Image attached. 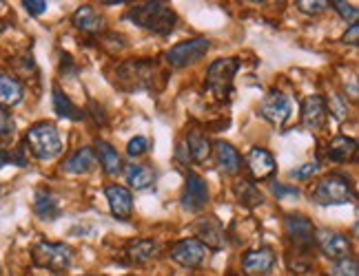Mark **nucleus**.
Masks as SVG:
<instances>
[{
    "label": "nucleus",
    "instance_id": "nucleus-1",
    "mask_svg": "<svg viewBox=\"0 0 359 276\" xmlns=\"http://www.w3.org/2000/svg\"><path fill=\"white\" fill-rule=\"evenodd\" d=\"M158 80L164 84V73L160 71V67L151 60H126L120 62L115 67V77L113 84L120 91H126V93H133V91H158L162 89L158 84Z\"/></svg>",
    "mask_w": 359,
    "mask_h": 276
},
{
    "label": "nucleus",
    "instance_id": "nucleus-2",
    "mask_svg": "<svg viewBox=\"0 0 359 276\" xmlns=\"http://www.w3.org/2000/svg\"><path fill=\"white\" fill-rule=\"evenodd\" d=\"M129 20H133L138 27L149 29L158 36H169L175 29L177 16L166 3H145L129 11Z\"/></svg>",
    "mask_w": 359,
    "mask_h": 276
},
{
    "label": "nucleus",
    "instance_id": "nucleus-3",
    "mask_svg": "<svg viewBox=\"0 0 359 276\" xmlns=\"http://www.w3.org/2000/svg\"><path fill=\"white\" fill-rule=\"evenodd\" d=\"M27 146L41 162H51L62 153V139L51 122H38L27 130Z\"/></svg>",
    "mask_w": 359,
    "mask_h": 276
},
{
    "label": "nucleus",
    "instance_id": "nucleus-4",
    "mask_svg": "<svg viewBox=\"0 0 359 276\" xmlns=\"http://www.w3.org/2000/svg\"><path fill=\"white\" fill-rule=\"evenodd\" d=\"M311 197L319 206H344L355 199V192H353V183L344 175L330 173L319 179Z\"/></svg>",
    "mask_w": 359,
    "mask_h": 276
},
{
    "label": "nucleus",
    "instance_id": "nucleus-5",
    "mask_svg": "<svg viewBox=\"0 0 359 276\" xmlns=\"http://www.w3.org/2000/svg\"><path fill=\"white\" fill-rule=\"evenodd\" d=\"M31 261L36 268L49 270L54 274H60L71 268L73 263V250L65 243H49V241H41L36 243L31 250Z\"/></svg>",
    "mask_w": 359,
    "mask_h": 276
},
{
    "label": "nucleus",
    "instance_id": "nucleus-6",
    "mask_svg": "<svg viewBox=\"0 0 359 276\" xmlns=\"http://www.w3.org/2000/svg\"><path fill=\"white\" fill-rule=\"evenodd\" d=\"M240 69L237 58L215 60L207 71V89L215 100H226L233 91V77Z\"/></svg>",
    "mask_w": 359,
    "mask_h": 276
},
{
    "label": "nucleus",
    "instance_id": "nucleus-7",
    "mask_svg": "<svg viewBox=\"0 0 359 276\" xmlns=\"http://www.w3.org/2000/svg\"><path fill=\"white\" fill-rule=\"evenodd\" d=\"M211 43L207 38H189V40H182L173 45L169 51H166V64L173 69H184L189 64H196L200 62L204 56L209 54Z\"/></svg>",
    "mask_w": 359,
    "mask_h": 276
},
{
    "label": "nucleus",
    "instance_id": "nucleus-8",
    "mask_svg": "<svg viewBox=\"0 0 359 276\" xmlns=\"http://www.w3.org/2000/svg\"><path fill=\"white\" fill-rule=\"evenodd\" d=\"M260 115L266 122H271L273 126L281 128L293 115L291 100L284 93H279V91H271L268 95H264V100L260 104Z\"/></svg>",
    "mask_w": 359,
    "mask_h": 276
},
{
    "label": "nucleus",
    "instance_id": "nucleus-9",
    "mask_svg": "<svg viewBox=\"0 0 359 276\" xmlns=\"http://www.w3.org/2000/svg\"><path fill=\"white\" fill-rule=\"evenodd\" d=\"M315 243L322 250V254L330 261H342L351 256V239L335 230H319L315 232Z\"/></svg>",
    "mask_w": 359,
    "mask_h": 276
},
{
    "label": "nucleus",
    "instance_id": "nucleus-10",
    "mask_svg": "<svg viewBox=\"0 0 359 276\" xmlns=\"http://www.w3.org/2000/svg\"><path fill=\"white\" fill-rule=\"evenodd\" d=\"M180 201H182V208L186 210V213H200V210L209 204V186H207V181H204L196 173H189Z\"/></svg>",
    "mask_w": 359,
    "mask_h": 276
},
{
    "label": "nucleus",
    "instance_id": "nucleus-11",
    "mask_svg": "<svg viewBox=\"0 0 359 276\" xmlns=\"http://www.w3.org/2000/svg\"><path fill=\"white\" fill-rule=\"evenodd\" d=\"M196 234H198V241L204 247H211V250H222L226 243V232L224 226L220 223V219L209 215V217H200L196 223Z\"/></svg>",
    "mask_w": 359,
    "mask_h": 276
},
{
    "label": "nucleus",
    "instance_id": "nucleus-12",
    "mask_svg": "<svg viewBox=\"0 0 359 276\" xmlns=\"http://www.w3.org/2000/svg\"><path fill=\"white\" fill-rule=\"evenodd\" d=\"M275 266V252L273 247H255L242 256V270L249 276H266Z\"/></svg>",
    "mask_w": 359,
    "mask_h": 276
},
{
    "label": "nucleus",
    "instance_id": "nucleus-13",
    "mask_svg": "<svg viewBox=\"0 0 359 276\" xmlns=\"http://www.w3.org/2000/svg\"><path fill=\"white\" fill-rule=\"evenodd\" d=\"M284 228H286L288 239L295 243V247L306 250V247L313 245V241H315V228H313V223L306 219L304 215H286Z\"/></svg>",
    "mask_w": 359,
    "mask_h": 276
},
{
    "label": "nucleus",
    "instance_id": "nucleus-14",
    "mask_svg": "<svg viewBox=\"0 0 359 276\" xmlns=\"http://www.w3.org/2000/svg\"><path fill=\"white\" fill-rule=\"evenodd\" d=\"M207 256V247L198 239H182L171 247V259L182 268H198Z\"/></svg>",
    "mask_w": 359,
    "mask_h": 276
},
{
    "label": "nucleus",
    "instance_id": "nucleus-15",
    "mask_svg": "<svg viewBox=\"0 0 359 276\" xmlns=\"http://www.w3.org/2000/svg\"><path fill=\"white\" fill-rule=\"evenodd\" d=\"M328 122V107L322 95H309L302 104V124L309 130H322Z\"/></svg>",
    "mask_w": 359,
    "mask_h": 276
},
{
    "label": "nucleus",
    "instance_id": "nucleus-16",
    "mask_svg": "<svg viewBox=\"0 0 359 276\" xmlns=\"http://www.w3.org/2000/svg\"><path fill=\"white\" fill-rule=\"evenodd\" d=\"M107 194V201H109V208H111V215L120 221H129L131 215H133V194L129 188L124 186H118V183H113V186H107L105 190Z\"/></svg>",
    "mask_w": 359,
    "mask_h": 276
},
{
    "label": "nucleus",
    "instance_id": "nucleus-17",
    "mask_svg": "<svg viewBox=\"0 0 359 276\" xmlns=\"http://www.w3.org/2000/svg\"><path fill=\"white\" fill-rule=\"evenodd\" d=\"M247 168H249V173H251V177L255 181H262V179H268V177L275 173L277 164L273 160V155L268 153L266 148L255 146L247 155Z\"/></svg>",
    "mask_w": 359,
    "mask_h": 276
},
{
    "label": "nucleus",
    "instance_id": "nucleus-18",
    "mask_svg": "<svg viewBox=\"0 0 359 276\" xmlns=\"http://www.w3.org/2000/svg\"><path fill=\"white\" fill-rule=\"evenodd\" d=\"M71 22H73L75 29H80L85 33H100L102 24H105L102 16L96 11V7H91V5H82V7L75 9Z\"/></svg>",
    "mask_w": 359,
    "mask_h": 276
},
{
    "label": "nucleus",
    "instance_id": "nucleus-19",
    "mask_svg": "<svg viewBox=\"0 0 359 276\" xmlns=\"http://www.w3.org/2000/svg\"><path fill=\"white\" fill-rule=\"evenodd\" d=\"M326 155H328L330 162H337V164L351 162V160H355V155H357V141L353 137H346V135L332 137L328 141Z\"/></svg>",
    "mask_w": 359,
    "mask_h": 276
},
{
    "label": "nucleus",
    "instance_id": "nucleus-20",
    "mask_svg": "<svg viewBox=\"0 0 359 276\" xmlns=\"http://www.w3.org/2000/svg\"><path fill=\"white\" fill-rule=\"evenodd\" d=\"M186 151H189V157L198 164H207L209 157H211V141L209 137L202 133V130L198 128H191L186 133Z\"/></svg>",
    "mask_w": 359,
    "mask_h": 276
},
{
    "label": "nucleus",
    "instance_id": "nucleus-21",
    "mask_svg": "<svg viewBox=\"0 0 359 276\" xmlns=\"http://www.w3.org/2000/svg\"><path fill=\"white\" fill-rule=\"evenodd\" d=\"M213 151H215V160H217V166H220L224 173H228V175H235V173H240V168H242V157H240V153L230 146L228 141H215V146H213Z\"/></svg>",
    "mask_w": 359,
    "mask_h": 276
},
{
    "label": "nucleus",
    "instance_id": "nucleus-22",
    "mask_svg": "<svg viewBox=\"0 0 359 276\" xmlns=\"http://www.w3.org/2000/svg\"><path fill=\"white\" fill-rule=\"evenodd\" d=\"M96 168V151L82 146L73 155H69V160L65 162V170L71 175H87Z\"/></svg>",
    "mask_w": 359,
    "mask_h": 276
},
{
    "label": "nucleus",
    "instance_id": "nucleus-23",
    "mask_svg": "<svg viewBox=\"0 0 359 276\" xmlns=\"http://www.w3.org/2000/svg\"><path fill=\"white\" fill-rule=\"evenodd\" d=\"M96 153L100 157V166L102 170L109 175V177H115V175H120L122 173V157L120 153L115 151L109 141H96Z\"/></svg>",
    "mask_w": 359,
    "mask_h": 276
},
{
    "label": "nucleus",
    "instance_id": "nucleus-24",
    "mask_svg": "<svg viewBox=\"0 0 359 276\" xmlns=\"http://www.w3.org/2000/svg\"><path fill=\"white\" fill-rule=\"evenodd\" d=\"M124 177H126V183H129L133 190H147V188L153 186V183H156V173H153V168L147 166V164L126 166Z\"/></svg>",
    "mask_w": 359,
    "mask_h": 276
},
{
    "label": "nucleus",
    "instance_id": "nucleus-25",
    "mask_svg": "<svg viewBox=\"0 0 359 276\" xmlns=\"http://www.w3.org/2000/svg\"><path fill=\"white\" fill-rule=\"evenodd\" d=\"M233 192L237 197V201L247 208H255V206H262L264 204V194L260 192V188L255 186L251 179H237Z\"/></svg>",
    "mask_w": 359,
    "mask_h": 276
},
{
    "label": "nucleus",
    "instance_id": "nucleus-26",
    "mask_svg": "<svg viewBox=\"0 0 359 276\" xmlns=\"http://www.w3.org/2000/svg\"><path fill=\"white\" fill-rule=\"evenodd\" d=\"M24 89L22 84L11 75H0V107H16L22 100Z\"/></svg>",
    "mask_w": 359,
    "mask_h": 276
},
{
    "label": "nucleus",
    "instance_id": "nucleus-27",
    "mask_svg": "<svg viewBox=\"0 0 359 276\" xmlns=\"http://www.w3.org/2000/svg\"><path fill=\"white\" fill-rule=\"evenodd\" d=\"M34 213L45 221H54L60 213V204L49 190H38L34 199Z\"/></svg>",
    "mask_w": 359,
    "mask_h": 276
},
{
    "label": "nucleus",
    "instance_id": "nucleus-28",
    "mask_svg": "<svg viewBox=\"0 0 359 276\" xmlns=\"http://www.w3.org/2000/svg\"><path fill=\"white\" fill-rule=\"evenodd\" d=\"M156 241L151 239H135L131 241L129 245H126V259H129V263H135V266H142V263H147L149 259L156 256Z\"/></svg>",
    "mask_w": 359,
    "mask_h": 276
},
{
    "label": "nucleus",
    "instance_id": "nucleus-29",
    "mask_svg": "<svg viewBox=\"0 0 359 276\" xmlns=\"http://www.w3.org/2000/svg\"><path fill=\"white\" fill-rule=\"evenodd\" d=\"M54 111L60 117H67V120H73V122L85 117V111H80L78 107H75V104L71 102V98L60 86H54Z\"/></svg>",
    "mask_w": 359,
    "mask_h": 276
},
{
    "label": "nucleus",
    "instance_id": "nucleus-30",
    "mask_svg": "<svg viewBox=\"0 0 359 276\" xmlns=\"http://www.w3.org/2000/svg\"><path fill=\"white\" fill-rule=\"evenodd\" d=\"M330 276H359V272H357V261L353 256L337 261L335 268L330 270Z\"/></svg>",
    "mask_w": 359,
    "mask_h": 276
},
{
    "label": "nucleus",
    "instance_id": "nucleus-31",
    "mask_svg": "<svg viewBox=\"0 0 359 276\" xmlns=\"http://www.w3.org/2000/svg\"><path fill=\"white\" fill-rule=\"evenodd\" d=\"M332 7L337 9V14L346 20V22H357V18H359V9L355 7V5H351V3H342V0H337V3H332Z\"/></svg>",
    "mask_w": 359,
    "mask_h": 276
},
{
    "label": "nucleus",
    "instance_id": "nucleus-32",
    "mask_svg": "<svg viewBox=\"0 0 359 276\" xmlns=\"http://www.w3.org/2000/svg\"><path fill=\"white\" fill-rule=\"evenodd\" d=\"M147 151H149V139L142 137V135L133 137L129 144H126V155H129V157H142Z\"/></svg>",
    "mask_w": 359,
    "mask_h": 276
},
{
    "label": "nucleus",
    "instance_id": "nucleus-33",
    "mask_svg": "<svg viewBox=\"0 0 359 276\" xmlns=\"http://www.w3.org/2000/svg\"><path fill=\"white\" fill-rule=\"evenodd\" d=\"M319 170V164L317 162H311V164H304V166H300V168H295V170H291V177L293 179H311L315 173Z\"/></svg>",
    "mask_w": 359,
    "mask_h": 276
},
{
    "label": "nucleus",
    "instance_id": "nucleus-34",
    "mask_svg": "<svg viewBox=\"0 0 359 276\" xmlns=\"http://www.w3.org/2000/svg\"><path fill=\"white\" fill-rule=\"evenodd\" d=\"M300 11H304V14H322V11L328 7V3H324V0H315V3H309V0H300L298 3Z\"/></svg>",
    "mask_w": 359,
    "mask_h": 276
},
{
    "label": "nucleus",
    "instance_id": "nucleus-35",
    "mask_svg": "<svg viewBox=\"0 0 359 276\" xmlns=\"http://www.w3.org/2000/svg\"><path fill=\"white\" fill-rule=\"evenodd\" d=\"M11 130H14V120H11V115L7 113V109L0 107V139L7 137Z\"/></svg>",
    "mask_w": 359,
    "mask_h": 276
},
{
    "label": "nucleus",
    "instance_id": "nucleus-36",
    "mask_svg": "<svg viewBox=\"0 0 359 276\" xmlns=\"http://www.w3.org/2000/svg\"><path fill=\"white\" fill-rule=\"evenodd\" d=\"M22 7L27 9V14H31V16H41V14H45V11H47L45 0H24Z\"/></svg>",
    "mask_w": 359,
    "mask_h": 276
},
{
    "label": "nucleus",
    "instance_id": "nucleus-37",
    "mask_svg": "<svg viewBox=\"0 0 359 276\" xmlns=\"http://www.w3.org/2000/svg\"><path fill=\"white\" fill-rule=\"evenodd\" d=\"M339 100H342V95H332L330 102H328V107H330V113L335 115L337 120H344L346 113H349V107H344V104H342Z\"/></svg>",
    "mask_w": 359,
    "mask_h": 276
},
{
    "label": "nucleus",
    "instance_id": "nucleus-38",
    "mask_svg": "<svg viewBox=\"0 0 359 276\" xmlns=\"http://www.w3.org/2000/svg\"><path fill=\"white\" fill-rule=\"evenodd\" d=\"M273 194L277 197V199H284V197H300V188L284 186V183H275V186H273Z\"/></svg>",
    "mask_w": 359,
    "mask_h": 276
},
{
    "label": "nucleus",
    "instance_id": "nucleus-39",
    "mask_svg": "<svg viewBox=\"0 0 359 276\" xmlns=\"http://www.w3.org/2000/svg\"><path fill=\"white\" fill-rule=\"evenodd\" d=\"M9 162L14 166L24 168V166H27V148H24V146L14 148V153H9Z\"/></svg>",
    "mask_w": 359,
    "mask_h": 276
},
{
    "label": "nucleus",
    "instance_id": "nucleus-40",
    "mask_svg": "<svg viewBox=\"0 0 359 276\" xmlns=\"http://www.w3.org/2000/svg\"><path fill=\"white\" fill-rule=\"evenodd\" d=\"M344 43H346V45H353V47L359 43V24H357V22H353V24H351V29L344 33Z\"/></svg>",
    "mask_w": 359,
    "mask_h": 276
},
{
    "label": "nucleus",
    "instance_id": "nucleus-41",
    "mask_svg": "<svg viewBox=\"0 0 359 276\" xmlns=\"http://www.w3.org/2000/svg\"><path fill=\"white\" fill-rule=\"evenodd\" d=\"M91 111H94L91 115L96 117V124H100V122H102V124H105V113H102V109L98 107V104H96V102H91Z\"/></svg>",
    "mask_w": 359,
    "mask_h": 276
},
{
    "label": "nucleus",
    "instance_id": "nucleus-42",
    "mask_svg": "<svg viewBox=\"0 0 359 276\" xmlns=\"http://www.w3.org/2000/svg\"><path fill=\"white\" fill-rule=\"evenodd\" d=\"M5 164H9V153L0 148V168H3Z\"/></svg>",
    "mask_w": 359,
    "mask_h": 276
},
{
    "label": "nucleus",
    "instance_id": "nucleus-43",
    "mask_svg": "<svg viewBox=\"0 0 359 276\" xmlns=\"http://www.w3.org/2000/svg\"><path fill=\"white\" fill-rule=\"evenodd\" d=\"M226 276H240V274H237V272H228Z\"/></svg>",
    "mask_w": 359,
    "mask_h": 276
}]
</instances>
